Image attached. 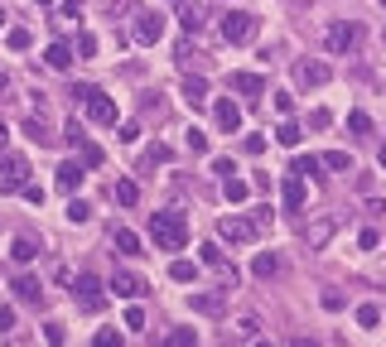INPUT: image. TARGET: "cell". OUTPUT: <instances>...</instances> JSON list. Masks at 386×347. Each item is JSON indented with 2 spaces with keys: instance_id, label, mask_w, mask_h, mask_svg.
<instances>
[{
  "instance_id": "1",
  "label": "cell",
  "mask_w": 386,
  "mask_h": 347,
  "mask_svg": "<svg viewBox=\"0 0 386 347\" xmlns=\"http://www.w3.org/2000/svg\"><path fill=\"white\" fill-rule=\"evenodd\" d=\"M150 236H155V251H184V246H189V222H184V213H155V217H150Z\"/></svg>"
},
{
  "instance_id": "2",
  "label": "cell",
  "mask_w": 386,
  "mask_h": 347,
  "mask_svg": "<svg viewBox=\"0 0 386 347\" xmlns=\"http://www.w3.org/2000/svg\"><path fill=\"white\" fill-rule=\"evenodd\" d=\"M358 44H362V29H358L353 19H333V24L324 29V48H328V53H353Z\"/></svg>"
},
{
  "instance_id": "3",
  "label": "cell",
  "mask_w": 386,
  "mask_h": 347,
  "mask_svg": "<svg viewBox=\"0 0 386 347\" xmlns=\"http://www.w3.org/2000/svg\"><path fill=\"white\" fill-rule=\"evenodd\" d=\"M217 29H222L227 44H251V39H256V15H246V10H227Z\"/></svg>"
},
{
  "instance_id": "4",
  "label": "cell",
  "mask_w": 386,
  "mask_h": 347,
  "mask_svg": "<svg viewBox=\"0 0 386 347\" xmlns=\"http://www.w3.org/2000/svg\"><path fill=\"white\" fill-rule=\"evenodd\" d=\"M29 184V159L24 154H0V193H19Z\"/></svg>"
},
{
  "instance_id": "5",
  "label": "cell",
  "mask_w": 386,
  "mask_h": 347,
  "mask_svg": "<svg viewBox=\"0 0 386 347\" xmlns=\"http://www.w3.org/2000/svg\"><path fill=\"white\" fill-rule=\"evenodd\" d=\"M217 236H222V241H232V246H246V241H256L261 231H256L251 217H237V213H232V217H222V222H217Z\"/></svg>"
},
{
  "instance_id": "6",
  "label": "cell",
  "mask_w": 386,
  "mask_h": 347,
  "mask_svg": "<svg viewBox=\"0 0 386 347\" xmlns=\"http://www.w3.org/2000/svg\"><path fill=\"white\" fill-rule=\"evenodd\" d=\"M73 299H78L87 314H96V309L106 304V285H101L96 275H78V285H73Z\"/></svg>"
},
{
  "instance_id": "7",
  "label": "cell",
  "mask_w": 386,
  "mask_h": 347,
  "mask_svg": "<svg viewBox=\"0 0 386 347\" xmlns=\"http://www.w3.org/2000/svg\"><path fill=\"white\" fill-rule=\"evenodd\" d=\"M131 34H135V44H160V39H165V15H160V10H140Z\"/></svg>"
},
{
  "instance_id": "8",
  "label": "cell",
  "mask_w": 386,
  "mask_h": 347,
  "mask_svg": "<svg viewBox=\"0 0 386 347\" xmlns=\"http://www.w3.org/2000/svg\"><path fill=\"white\" fill-rule=\"evenodd\" d=\"M328 78H333V68H328V63H319V58L294 63V82H299V87H324Z\"/></svg>"
},
{
  "instance_id": "9",
  "label": "cell",
  "mask_w": 386,
  "mask_h": 347,
  "mask_svg": "<svg viewBox=\"0 0 386 347\" xmlns=\"http://www.w3.org/2000/svg\"><path fill=\"white\" fill-rule=\"evenodd\" d=\"M106 290H116V294H121V299H131V304H135V299H140V294H145V290H150V285H145V280H140V275H131V270H116V275H111V285H106Z\"/></svg>"
},
{
  "instance_id": "10",
  "label": "cell",
  "mask_w": 386,
  "mask_h": 347,
  "mask_svg": "<svg viewBox=\"0 0 386 347\" xmlns=\"http://www.w3.org/2000/svg\"><path fill=\"white\" fill-rule=\"evenodd\" d=\"M212 116H217V130H227V135H237V130H242V107H237L232 97H217Z\"/></svg>"
},
{
  "instance_id": "11",
  "label": "cell",
  "mask_w": 386,
  "mask_h": 347,
  "mask_svg": "<svg viewBox=\"0 0 386 347\" xmlns=\"http://www.w3.org/2000/svg\"><path fill=\"white\" fill-rule=\"evenodd\" d=\"M232 87H237L246 102H261V97H266V78H261V73H232Z\"/></svg>"
},
{
  "instance_id": "12",
  "label": "cell",
  "mask_w": 386,
  "mask_h": 347,
  "mask_svg": "<svg viewBox=\"0 0 386 347\" xmlns=\"http://www.w3.org/2000/svg\"><path fill=\"white\" fill-rule=\"evenodd\" d=\"M83 179H87V169H83L78 159H63V164H58V188H63V193H78Z\"/></svg>"
},
{
  "instance_id": "13",
  "label": "cell",
  "mask_w": 386,
  "mask_h": 347,
  "mask_svg": "<svg viewBox=\"0 0 386 347\" xmlns=\"http://www.w3.org/2000/svg\"><path fill=\"white\" fill-rule=\"evenodd\" d=\"M193 309H198V314H208V319H217V314L227 309V290H208V294H193Z\"/></svg>"
},
{
  "instance_id": "14",
  "label": "cell",
  "mask_w": 386,
  "mask_h": 347,
  "mask_svg": "<svg viewBox=\"0 0 386 347\" xmlns=\"http://www.w3.org/2000/svg\"><path fill=\"white\" fill-rule=\"evenodd\" d=\"M87 116H92L96 125H116V102H111L106 92H96L92 102H87Z\"/></svg>"
},
{
  "instance_id": "15",
  "label": "cell",
  "mask_w": 386,
  "mask_h": 347,
  "mask_svg": "<svg viewBox=\"0 0 386 347\" xmlns=\"http://www.w3.org/2000/svg\"><path fill=\"white\" fill-rule=\"evenodd\" d=\"M333 231H338V222H333V217H319V222H314V227L304 231V241H309V251H324V246H328V236H333Z\"/></svg>"
},
{
  "instance_id": "16",
  "label": "cell",
  "mask_w": 386,
  "mask_h": 347,
  "mask_svg": "<svg viewBox=\"0 0 386 347\" xmlns=\"http://www.w3.org/2000/svg\"><path fill=\"white\" fill-rule=\"evenodd\" d=\"M111 198H116L121 208H135V203H140V184H135V179H116Z\"/></svg>"
},
{
  "instance_id": "17",
  "label": "cell",
  "mask_w": 386,
  "mask_h": 347,
  "mask_svg": "<svg viewBox=\"0 0 386 347\" xmlns=\"http://www.w3.org/2000/svg\"><path fill=\"white\" fill-rule=\"evenodd\" d=\"M251 270H256V280H276V275H280L285 265H280V256H276V251H261Z\"/></svg>"
},
{
  "instance_id": "18",
  "label": "cell",
  "mask_w": 386,
  "mask_h": 347,
  "mask_svg": "<svg viewBox=\"0 0 386 347\" xmlns=\"http://www.w3.org/2000/svg\"><path fill=\"white\" fill-rule=\"evenodd\" d=\"M15 294H19L24 304H44V285H39L34 275H19V280H15Z\"/></svg>"
},
{
  "instance_id": "19",
  "label": "cell",
  "mask_w": 386,
  "mask_h": 347,
  "mask_svg": "<svg viewBox=\"0 0 386 347\" xmlns=\"http://www.w3.org/2000/svg\"><path fill=\"white\" fill-rule=\"evenodd\" d=\"M179 24H184V29H189V34H198V29H203V24H208V10H203V5H198V0H189V5H184V10H179Z\"/></svg>"
},
{
  "instance_id": "20",
  "label": "cell",
  "mask_w": 386,
  "mask_h": 347,
  "mask_svg": "<svg viewBox=\"0 0 386 347\" xmlns=\"http://www.w3.org/2000/svg\"><path fill=\"white\" fill-rule=\"evenodd\" d=\"M319 169H333V174H353V159H348V150H328V154H319Z\"/></svg>"
},
{
  "instance_id": "21",
  "label": "cell",
  "mask_w": 386,
  "mask_h": 347,
  "mask_svg": "<svg viewBox=\"0 0 386 347\" xmlns=\"http://www.w3.org/2000/svg\"><path fill=\"white\" fill-rule=\"evenodd\" d=\"M111 241H116V251H121V256H140V236H135L131 227H116Z\"/></svg>"
},
{
  "instance_id": "22",
  "label": "cell",
  "mask_w": 386,
  "mask_h": 347,
  "mask_svg": "<svg viewBox=\"0 0 386 347\" xmlns=\"http://www.w3.org/2000/svg\"><path fill=\"white\" fill-rule=\"evenodd\" d=\"M184 102H189V107H203V102H208V82H203V78H184Z\"/></svg>"
},
{
  "instance_id": "23",
  "label": "cell",
  "mask_w": 386,
  "mask_h": 347,
  "mask_svg": "<svg viewBox=\"0 0 386 347\" xmlns=\"http://www.w3.org/2000/svg\"><path fill=\"white\" fill-rule=\"evenodd\" d=\"M44 63H49V68H58V73H63V68H68V63H73V48H68V44H49V53H44Z\"/></svg>"
},
{
  "instance_id": "24",
  "label": "cell",
  "mask_w": 386,
  "mask_h": 347,
  "mask_svg": "<svg viewBox=\"0 0 386 347\" xmlns=\"http://www.w3.org/2000/svg\"><path fill=\"white\" fill-rule=\"evenodd\" d=\"M222 193H227V203H242V198L251 193V184H246V179H237V174H227V179H222Z\"/></svg>"
},
{
  "instance_id": "25",
  "label": "cell",
  "mask_w": 386,
  "mask_h": 347,
  "mask_svg": "<svg viewBox=\"0 0 386 347\" xmlns=\"http://www.w3.org/2000/svg\"><path fill=\"white\" fill-rule=\"evenodd\" d=\"M309 174H319V159H314V154H294V164H290V179H309Z\"/></svg>"
},
{
  "instance_id": "26",
  "label": "cell",
  "mask_w": 386,
  "mask_h": 347,
  "mask_svg": "<svg viewBox=\"0 0 386 347\" xmlns=\"http://www.w3.org/2000/svg\"><path fill=\"white\" fill-rule=\"evenodd\" d=\"M10 256H15V260H19V265H29V260H34V256H39V246H34V241H29V236H15V246H10Z\"/></svg>"
},
{
  "instance_id": "27",
  "label": "cell",
  "mask_w": 386,
  "mask_h": 347,
  "mask_svg": "<svg viewBox=\"0 0 386 347\" xmlns=\"http://www.w3.org/2000/svg\"><path fill=\"white\" fill-rule=\"evenodd\" d=\"M285 208H304V179H285Z\"/></svg>"
},
{
  "instance_id": "28",
  "label": "cell",
  "mask_w": 386,
  "mask_h": 347,
  "mask_svg": "<svg viewBox=\"0 0 386 347\" xmlns=\"http://www.w3.org/2000/svg\"><path fill=\"white\" fill-rule=\"evenodd\" d=\"M44 343H49V347H63V343H68V328H63L58 319H49V323H44Z\"/></svg>"
},
{
  "instance_id": "29",
  "label": "cell",
  "mask_w": 386,
  "mask_h": 347,
  "mask_svg": "<svg viewBox=\"0 0 386 347\" xmlns=\"http://www.w3.org/2000/svg\"><path fill=\"white\" fill-rule=\"evenodd\" d=\"M348 130H353V135H372V116L367 112H348Z\"/></svg>"
},
{
  "instance_id": "30",
  "label": "cell",
  "mask_w": 386,
  "mask_h": 347,
  "mask_svg": "<svg viewBox=\"0 0 386 347\" xmlns=\"http://www.w3.org/2000/svg\"><path fill=\"white\" fill-rule=\"evenodd\" d=\"M193 275H198L193 260H174V265H169V280H179V285H193Z\"/></svg>"
},
{
  "instance_id": "31",
  "label": "cell",
  "mask_w": 386,
  "mask_h": 347,
  "mask_svg": "<svg viewBox=\"0 0 386 347\" xmlns=\"http://www.w3.org/2000/svg\"><path fill=\"white\" fill-rule=\"evenodd\" d=\"M276 140H280L285 150H294V145H299V125H294V121H280V130H276Z\"/></svg>"
},
{
  "instance_id": "32",
  "label": "cell",
  "mask_w": 386,
  "mask_h": 347,
  "mask_svg": "<svg viewBox=\"0 0 386 347\" xmlns=\"http://www.w3.org/2000/svg\"><path fill=\"white\" fill-rule=\"evenodd\" d=\"M198 251H203V260H208L212 270H222V265H227V256H222V246H217V241H208V246H198Z\"/></svg>"
},
{
  "instance_id": "33",
  "label": "cell",
  "mask_w": 386,
  "mask_h": 347,
  "mask_svg": "<svg viewBox=\"0 0 386 347\" xmlns=\"http://www.w3.org/2000/svg\"><path fill=\"white\" fill-rule=\"evenodd\" d=\"M358 323H362V328H377V323H382V309H377V304H358Z\"/></svg>"
},
{
  "instance_id": "34",
  "label": "cell",
  "mask_w": 386,
  "mask_h": 347,
  "mask_svg": "<svg viewBox=\"0 0 386 347\" xmlns=\"http://www.w3.org/2000/svg\"><path fill=\"white\" fill-rule=\"evenodd\" d=\"M160 347H193V328H174V333H165V343Z\"/></svg>"
},
{
  "instance_id": "35",
  "label": "cell",
  "mask_w": 386,
  "mask_h": 347,
  "mask_svg": "<svg viewBox=\"0 0 386 347\" xmlns=\"http://www.w3.org/2000/svg\"><path fill=\"white\" fill-rule=\"evenodd\" d=\"M92 347H126V338H121L116 328H101V333L92 338Z\"/></svg>"
},
{
  "instance_id": "36",
  "label": "cell",
  "mask_w": 386,
  "mask_h": 347,
  "mask_svg": "<svg viewBox=\"0 0 386 347\" xmlns=\"http://www.w3.org/2000/svg\"><path fill=\"white\" fill-rule=\"evenodd\" d=\"M5 44H10L15 53H24V48H29V29H10V34H5Z\"/></svg>"
},
{
  "instance_id": "37",
  "label": "cell",
  "mask_w": 386,
  "mask_h": 347,
  "mask_svg": "<svg viewBox=\"0 0 386 347\" xmlns=\"http://www.w3.org/2000/svg\"><path fill=\"white\" fill-rule=\"evenodd\" d=\"M87 217H92V208H87L83 198H73V203H68V222H87Z\"/></svg>"
},
{
  "instance_id": "38",
  "label": "cell",
  "mask_w": 386,
  "mask_h": 347,
  "mask_svg": "<svg viewBox=\"0 0 386 347\" xmlns=\"http://www.w3.org/2000/svg\"><path fill=\"white\" fill-rule=\"evenodd\" d=\"M256 328H261L256 319H237V328H232V338H242V343H246V338H256Z\"/></svg>"
},
{
  "instance_id": "39",
  "label": "cell",
  "mask_w": 386,
  "mask_h": 347,
  "mask_svg": "<svg viewBox=\"0 0 386 347\" xmlns=\"http://www.w3.org/2000/svg\"><path fill=\"white\" fill-rule=\"evenodd\" d=\"M78 150H83V169H92V164H101V150H96V145H87V140H83Z\"/></svg>"
},
{
  "instance_id": "40",
  "label": "cell",
  "mask_w": 386,
  "mask_h": 347,
  "mask_svg": "<svg viewBox=\"0 0 386 347\" xmlns=\"http://www.w3.org/2000/svg\"><path fill=\"white\" fill-rule=\"evenodd\" d=\"M126 328H145V309H140V304L126 309Z\"/></svg>"
},
{
  "instance_id": "41",
  "label": "cell",
  "mask_w": 386,
  "mask_h": 347,
  "mask_svg": "<svg viewBox=\"0 0 386 347\" xmlns=\"http://www.w3.org/2000/svg\"><path fill=\"white\" fill-rule=\"evenodd\" d=\"M358 246H362V251H377V246H382V236L367 227V231H358Z\"/></svg>"
},
{
  "instance_id": "42",
  "label": "cell",
  "mask_w": 386,
  "mask_h": 347,
  "mask_svg": "<svg viewBox=\"0 0 386 347\" xmlns=\"http://www.w3.org/2000/svg\"><path fill=\"white\" fill-rule=\"evenodd\" d=\"M78 53L92 58V53H96V34H78Z\"/></svg>"
},
{
  "instance_id": "43",
  "label": "cell",
  "mask_w": 386,
  "mask_h": 347,
  "mask_svg": "<svg viewBox=\"0 0 386 347\" xmlns=\"http://www.w3.org/2000/svg\"><path fill=\"white\" fill-rule=\"evenodd\" d=\"M189 150L193 154H208V135L203 130H189Z\"/></svg>"
},
{
  "instance_id": "44",
  "label": "cell",
  "mask_w": 386,
  "mask_h": 347,
  "mask_svg": "<svg viewBox=\"0 0 386 347\" xmlns=\"http://www.w3.org/2000/svg\"><path fill=\"white\" fill-rule=\"evenodd\" d=\"M73 97H78V102L87 107V102H92V97H96V87H92V82H78V87H73Z\"/></svg>"
},
{
  "instance_id": "45",
  "label": "cell",
  "mask_w": 386,
  "mask_h": 347,
  "mask_svg": "<svg viewBox=\"0 0 386 347\" xmlns=\"http://www.w3.org/2000/svg\"><path fill=\"white\" fill-rule=\"evenodd\" d=\"M276 112H280V116L294 112V97H290V92H276Z\"/></svg>"
},
{
  "instance_id": "46",
  "label": "cell",
  "mask_w": 386,
  "mask_h": 347,
  "mask_svg": "<svg viewBox=\"0 0 386 347\" xmlns=\"http://www.w3.org/2000/svg\"><path fill=\"white\" fill-rule=\"evenodd\" d=\"M19 193H24V198H29V203H34V208H39V203H44V188H39V184H24V188H19Z\"/></svg>"
},
{
  "instance_id": "47",
  "label": "cell",
  "mask_w": 386,
  "mask_h": 347,
  "mask_svg": "<svg viewBox=\"0 0 386 347\" xmlns=\"http://www.w3.org/2000/svg\"><path fill=\"white\" fill-rule=\"evenodd\" d=\"M15 328V309H0V333H10Z\"/></svg>"
},
{
  "instance_id": "48",
  "label": "cell",
  "mask_w": 386,
  "mask_h": 347,
  "mask_svg": "<svg viewBox=\"0 0 386 347\" xmlns=\"http://www.w3.org/2000/svg\"><path fill=\"white\" fill-rule=\"evenodd\" d=\"M5 145H10V125L0 121V154H5Z\"/></svg>"
},
{
  "instance_id": "49",
  "label": "cell",
  "mask_w": 386,
  "mask_h": 347,
  "mask_svg": "<svg viewBox=\"0 0 386 347\" xmlns=\"http://www.w3.org/2000/svg\"><path fill=\"white\" fill-rule=\"evenodd\" d=\"M290 347H319L314 338H290Z\"/></svg>"
},
{
  "instance_id": "50",
  "label": "cell",
  "mask_w": 386,
  "mask_h": 347,
  "mask_svg": "<svg viewBox=\"0 0 386 347\" xmlns=\"http://www.w3.org/2000/svg\"><path fill=\"white\" fill-rule=\"evenodd\" d=\"M78 5H83V0H68V5H63V15H78Z\"/></svg>"
},
{
  "instance_id": "51",
  "label": "cell",
  "mask_w": 386,
  "mask_h": 347,
  "mask_svg": "<svg viewBox=\"0 0 386 347\" xmlns=\"http://www.w3.org/2000/svg\"><path fill=\"white\" fill-rule=\"evenodd\" d=\"M5 92H10V78H5V73H0V97H5Z\"/></svg>"
},
{
  "instance_id": "52",
  "label": "cell",
  "mask_w": 386,
  "mask_h": 347,
  "mask_svg": "<svg viewBox=\"0 0 386 347\" xmlns=\"http://www.w3.org/2000/svg\"><path fill=\"white\" fill-rule=\"evenodd\" d=\"M382 169H386V145H382Z\"/></svg>"
},
{
  "instance_id": "53",
  "label": "cell",
  "mask_w": 386,
  "mask_h": 347,
  "mask_svg": "<svg viewBox=\"0 0 386 347\" xmlns=\"http://www.w3.org/2000/svg\"><path fill=\"white\" fill-rule=\"evenodd\" d=\"M34 5H53V0H34Z\"/></svg>"
},
{
  "instance_id": "54",
  "label": "cell",
  "mask_w": 386,
  "mask_h": 347,
  "mask_svg": "<svg viewBox=\"0 0 386 347\" xmlns=\"http://www.w3.org/2000/svg\"><path fill=\"white\" fill-rule=\"evenodd\" d=\"M290 5H309V0H290Z\"/></svg>"
},
{
  "instance_id": "55",
  "label": "cell",
  "mask_w": 386,
  "mask_h": 347,
  "mask_svg": "<svg viewBox=\"0 0 386 347\" xmlns=\"http://www.w3.org/2000/svg\"><path fill=\"white\" fill-rule=\"evenodd\" d=\"M256 347H276V343H256Z\"/></svg>"
},
{
  "instance_id": "56",
  "label": "cell",
  "mask_w": 386,
  "mask_h": 347,
  "mask_svg": "<svg viewBox=\"0 0 386 347\" xmlns=\"http://www.w3.org/2000/svg\"><path fill=\"white\" fill-rule=\"evenodd\" d=\"M382 48H386V29H382Z\"/></svg>"
},
{
  "instance_id": "57",
  "label": "cell",
  "mask_w": 386,
  "mask_h": 347,
  "mask_svg": "<svg viewBox=\"0 0 386 347\" xmlns=\"http://www.w3.org/2000/svg\"><path fill=\"white\" fill-rule=\"evenodd\" d=\"M0 24H5V10H0Z\"/></svg>"
},
{
  "instance_id": "58",
  "label": "cell",
  "mask_w": 386,
  "mask_h": 347,
  "mask_svg": "<svg viewBox=\"0 0 386 347\" xmlns=\"http://www.w3.org/2000/svg\"><path fill=\"white\" fill-rule=\"evenodd\" d=\"M382 5H386V0H382Z\"/></svg>"
}]
</instances>
